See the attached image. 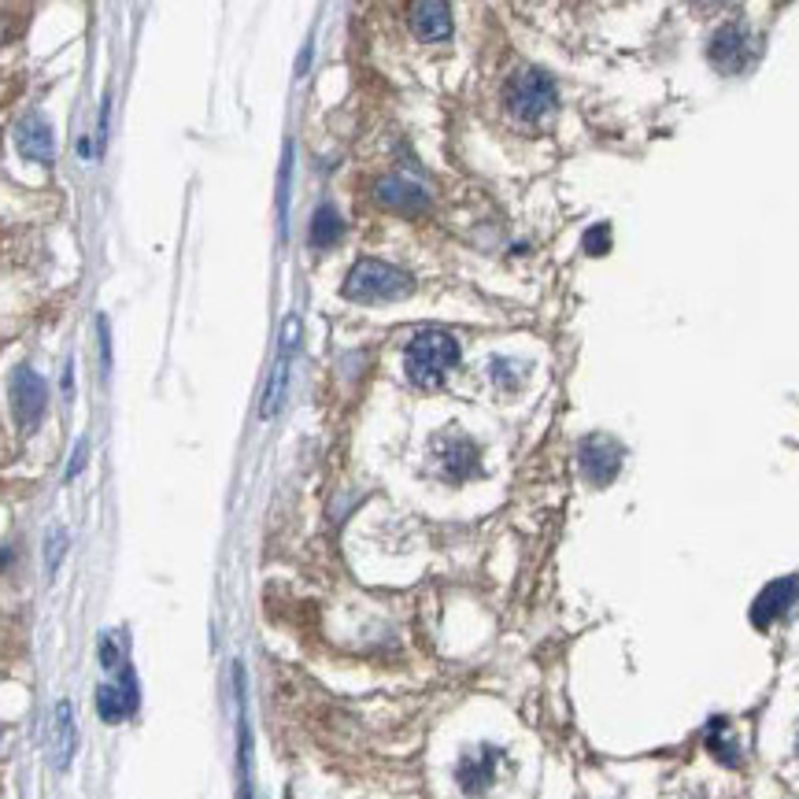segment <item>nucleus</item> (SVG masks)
Masks as SVG:
<instances>
[{
	"label": "nucleus",
	"instance_id": "nucleus-1",
	"mask_svg": "<svg viewBox=\"0 0 799 799\" xmlns=\"http://www.w3.org/2000/svg\"><path fill=\"white\" fill-rule=\"evenodd\" d=\"M455 363H460V340L444 334V329H422L418 337H412L404 352L407 378L418 389H437L452 374Z\"/></svg>",
	"mask_w": 799,
	"mask_h": 799
},
{
	"label": "nucleus",
	"instance_id": "nucleus-2",
	"mask_svg": "<svg viewBox=\"0 0 799 799\" xmlns=\"http://www.w3.org/2000/svg\"><path fill=\"white\" fill-rule=\"evenodd\" d=\"M412 289V275L382 259H359L345 278V297L356 304H389V300H404Z\"/></svg>",
	"mask_w": 799,
	"mask_h": 799
},
{
	"label": "nucleus",
	"instance_id": "nucleus-3",
	"mask_svg": "<svg viewBox=\"0 0 799 799\" xmlns=\"http://www.w3.org/2000/svg\"><path fill=\"white\" fill-rule=\"evenodd\" d=\"M555 82L544 71H519L508 82V90H503V104H508V112L514 115V119H522V123H537L544 119L552 108H555Z\"/></svg>",
	"mask_w": 799,
	"mask_h": 799
},
{
	"label": "nucleus",
	"instance_id": "nucleus-4",
	"mask_svg": "<svg viewBox=\"0 0 799 799\" xmlns=\"http://www.w3.org/2000/svg\"><path fill=\"white\" fill-rule=\"evenodd\" d=\"M45 404H48L45 378L37 374L34 367H19L12 374V412H15V422L23 426L26 433L37 430V422H42V415H45Z\"/></svg>",
	"mask_w": 799,
	"mask_h": 799
},
{
	"label": "nucleus",
	"instance_id": "nucleus-5",
	"mask_svg": "<svg viewBox=\"0 0 799 799\" xmlns=\"http://www.w3.org/2000/svg\"><path fill=\"white\" fill-rule=\"evenodd\" d=\"M141 707V688H138V674L130 667H119V681H108V685L96 688V710L108 726L126 722L130 715H138Z\"/></svg>",
	"mask_w": 799,
	"mask_h": 799
},
{
	"label": "nucleus",
	"instance_id": "nucleus-6",
	"mask_svg": "<svg viewBox=\"0 0 799 799\" xmlns=\"http://www.w3.org/2000/svg\"><path fill=\"white\" fill-rule=\"evenodd\" d=\"M433 460H437V471H441L448 482H466V477L477 474L482 455H477V444L471 441V437L444 433L433 441Z\"/></svg>",
	"mask_w": 799,
	"mask_h": 799
},
{
	"label": "nucleus",
	"instance_id": "nucleus-7",
	"mask_svg": "<svg viewBox=\"0 0 799 799\" xmlns=\"http://www.w3.org/2000/svg\"><path fill=\"white\" fill-rule=\"evenodd\" d=\"M707 56L722 74H737V71H744L748 60H752V37H748L744 26L729 23L715 37H710Z\"/></svg>",
	"mask_w": 799,
	"mask_h": 799
},
{
	"label": "nucleus",
	"instance_id": "nucleus-8",
	"mask_svg": "<svg viewBox=\"0 0 799 799\" xmlns=\"http://www.w3.org/2000/svg\"><path fill=\"white\" fill-rule=\"evenodd\" d=\"M622 466V444L611 437H584L581 444V474L592 485H611Z\"/></svg>",
	"mask_w": 799,
	"mask_h": 799
},
{
	"label": "nucleus",
	"instance_id": "nucleus-9",
	"mask_svg": "<svg viewBox=\"0 0 799 799\" xmlns=\"http://www.w3.org/2000/svg\"><path fill=\"white\" fill-rule=\"evenodd\" d=\"M374 197L382 208L389 211H399V216H422L426 208H430V193L422 189V185L399 178V174H389L374 185Z\"/></svg>",
	"mask_w": 799,
	"mask_h": 799
},
{
	"label": "nucleus",
	"instance_id": "nucleus-10",
	"mask_svg": "<svg viewBox=\"0 0 799 799\" xmlns=\"http://www.w3.org/2000/svg\"><path fill=\"white\" fill-rule=\"evenodd\" d=\"M297 334H300V323L289 315L286 334H281V352H278L275 374H270L267 396H263V407H259L263 418H275L278 407H281V396H286V385H289V363H292V348H297Z\"/></svg>",
	"mask_w": 799,
	"mask_h": 799
},
{
	"label": "nucleus",
	"instance_id": "nucleus-11",
	"mask_svg": "<svg viewBox=\"0 0 799 799\" xmlns=\"http://www.w3.org/2000/svg\"><path fill=\"white\" fill-rule=\"evenodd\" d=\"M496 766H500V752H496V748H477V752L460 759L455 781L463 785L466 796H482L485 788L496 781Z\"/></svg>",
	"mask_w": 799,
	"mask_h": 799
},
{
	"label": "nucleus",
	"instance_id": "nucleus-12",
	"mask_svg": "<svg viewBox=\"0 0 799 799\" xmlns=\"http://www.w3.org/2000/svg\"><path fill=\"white\" fill-rule=\"evenodd\" d=\"M799 597V578H777L769 581L763 592H759L755 607H752V622L759 629L774 626V618H781L788 607H792V600Z\"/></svg>",
	"mask_w": 799,
	"mask_h": 799
},
{
	"label": "nucleus",
	"instance_id": "nucleus-13",
	"mask_svg": "<svg viewBox=\"0 0 799 799\" xmlns=\"http://www.w3.org/2000/svg\"><path fill=\"white\" fill-rule=\"evenodd\" d=\"M412 31L422 42H444L452 34V8H448V0H412Z\"/></svg>",
	"mask_w": 799,
	"mask_h": 799
},
{
	"label": "nucleus",
	"instance_id": "nucleus-14",
	"mask_svg": "<svg viewBox=\"0 0 799 799\" xmlns=\"http://www.w3.org/2000/svg\"><path fill=\"white\" fill-rule=\"evenodd\" d=\"M15 144H19V152H23L31 163H53V155H56L53 126H48L42 115H26V119L19 123Z\"/></svg>",
	"mask_w": 799,
	"mask_h": 799
},
{
	"label": "nucleus",
	"instance_id": "nucleus-15",
	"mask_svg": "<svg viewBox=\"0 0 799 799\" xmlns=\"http://www.w3.org/2000/svg\"><path fill=\"white\" fill-rule=\"evenodd\" d=\"M74 748H78L74 715H71V704H67V699H60V704H56V715H53V766L56 769L71 766Z\"/></svg>",
	"mask_w": 799,
	"mask_h": 799
},
{
	"label": "nucleus",
	"instance_id": "nucleus-16",
	"mask_svg": "<svg viewBox=\"0 0 799 799\" xmlns=\"http://www.w3.org/2000/svg\"><path fill=\"white\" fill-rule=\"evenodd\" d=\"M340 233H345V222H340V216L329 208V204H323V208L315 211V219H311V245L329 248L340 241Z\"/></svg>",
	"mask_w": 799,
	"mask_h": 799
},
{
	"label": "nucleus",
	"instance_id": "nucleus-17",
	"mask_svg": "<svg viewBox=\"0 0 799 799\" xmlns=\"http://www.w3.org/2000/svg\"><path fill=\"white\" fill-rule=\"evenodd\" d=\"M611 248V230L607 227H592L584 233V252H592V256H603V252Z\"/></svg>",
	"mask_w": 799,
	"mask_h": 799
},
{
	"label": "nucleus",
	"instance_id": "nucleus-18",
	"mask_svg": "<svg viewBox=\"0 0 799 799\" xmlns=\"http://www.w3.org/2000/svg\"><path fill=\"white\" fill-rule=\"evenodd\" d=\"M489 374H493V382H500L503 389H514V385H519V374H514V367L508 363V359H493Z\"/></svg>",
	"mask_w": 799,
	"mask_h": 799
},
{
	"label": "nucleus",
	"instance_id": "nucleus-19",
	"mask_svg": "<svg viewBox=\"0 0 799 799\" xmlns=\"http://www.w3.org/2000/svg\"><path fill=\"white\" fill-rule=\"evenodd\" d=\"M63 548H67V537L63 533H53V541H48V552H45V563H48V574H56L63 559Z\"/></svg>",
	"mask_w": 799,
	"mask_h": 799
},
{
	"label": "nucleus",
	"instance_id": "nucleus-20",
	"mask_svg": "<svg viewBox=\"0 0 799 799\" xmlns=\"http://www.w3.org/2000/svg\"><path fill=\"white\" fill-rule=\"evenodd\" d=\"M85 466V441L74 444V455H71V466H67V477H74L78 471Z\"/></svg>",
	"mask_w": 799,
	"mask_h": 799
}]
</instances>
